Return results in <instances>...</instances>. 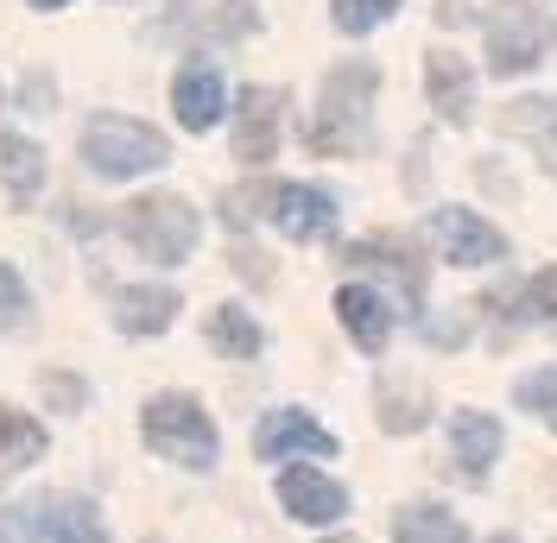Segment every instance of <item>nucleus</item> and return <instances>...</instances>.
<instances>
[{"instance_id":"nucleus-22","label":"nucleus","mask_w":557,"mask_h":543,"mask_svg":"<svg viewBox=\"0 0 557 543\" xmlns=\"http://www.w3.org/2000/svg\"><path fill=\"white\" fill-rule=\"evenodd\" d=\"M393 543H469V531H462L456 512L418 500V506H406L399 518H393Z\"/></svg>"},{"instance_id":"nucleus-24","label":"nucleus","mask_w":557,"mask_h":543,"mask_svg":"<svg viewBox=\"0 0 557 543\" xmlns=\"http://www.w3.org/2000/svg\"><path fill=\"white\" fill-rule=\"evenodd\" d=\"M45 455V430H38L26 411L0 405V468H26Z\"/></svg>"},{"instance_id":"nucleus-20","label":"nucleus","mask_w":557,"mask_h":543,"mask_svg":"<svg viewBox=\"0 0 557 543\" xmlns=\"http://www.w3.org/2000/svg\"><path fill=\"white\" fill-rule=\"evenodd\" d=\"M424 424H431V392L406 374L381 379V430L406 437V430H424Z\"/></svg>"},{"instance_id":"nucleus-27","label":"nucleus","mask_w":557,"mask_h":543,"mask_svg":"<svg viewBox=\"0 0 557 543\" xmlns=\"http://www.w3.org/2000/svg\"><path fill=\"white\" fill-rule=\"evenodd\" d=\"M273 190H278V184H247V190H228V197H222V222H228V228H247L253 215H273Z\"/></svg>"},{"instance_id":"nucleus-28","label":"nucleus","mask_w":557,"mask_h":543,"mask_svg":"<svg viewBox=\"0 0 557 543\" xmlns=\"http://www.w3.org/2000/svg\"><path fill=\"white\" fill-rule=\"evenodd\" d=\"M520 310L532 316V323H545V329H557V266L532 272V285L520 291Z\"/></svg>"},{"instance_id":"nucleus-1","label":"nucleus","mask_w":557,"mask_h":543,"mask_svg":"<svg viewBox=\"0 0 557 543\" xmlns=\"http://www.w3.org/2000/svg\"><path fill=\"white\" fill-rule=\"evenodd\" d=\"M374 89H381V70L374 64H336L323 76V96L311 114V152L317 159H355L368 146V114H374Z\"/></svg>"},{"instance_id":"nucleus-8","label":"nucleus","mask_w":557,"mask_h":543,"mask_svg":"<svg viewBox=\"0 0 557 543\" xmlns=\"http://www.w3.org/2000/svg\"><path fill=\"white\" fill-rule=\"evenodd\" d=\"M253 455L260 462H285V455H336V437L305 417V411H267L253 430Z\"/></svg>"},{"instance_id":"nucleus-19","label":"nucleus","mask_w":557,"mask_h":543,"mask_svg":"<svg viewBox=\"0 0 557 543\" xmlns=\"http://www.w3.org/2000/svg\"><path fill=\"white\" fill-rule=\"evenodd\" d=\"M0 184H7V197H13L20 209L45 190V152H38L33 139L0 134Z\"/></svg>"},{"instance_id":"nucleus-33","label":"nucleus","mask_w":557,"mask_h":543,"mask_svg":"<svg viewBox=\"0 0 557 543\" xmlns=\"http://www.w3.org/2000/svg\"><path fill=\"white\" fill-rule=\"evenodd\" d=\"M33 7H70V0H33Z\"/></svg>"},{"instance_id":"nucleus-12","label":"nucleus","mask_w":557,"mask_h":543,"mask_svg":"<svg viewBox=\"0 0 557 543\" xmlns=\"http://www.w3.org/2000/svg\"><path fill=\"white\" fill-rule=\"evenodd\" d=\"M172 108L177 121L190 127V134H209L215 121H222V108H228V89H222V70L215 64H184L172 83Z\"/></svg>"},{"instance_id":"nucleus-7","label":"nucleus","mask_w":557,"mask_h":543,"mask_svg":"<svg viewBox=\"0 0 557 543\" xmlns=\"http://www.w3.org/2000/svg\"><path fill=\"white\" fill-rule=\"evenodd\" d=\"M424 235H431V247H437L450 266H494V260L507 253V235L487 228L482 215H469V209H437V215L424 222Z\"/></svg>"},{"instance_id":"nucleus-34","label":"nucleus","mask_w":557,"mask_h":543,"mask_svg":"<svg viewBox=\"0 0 557 543\" xmlns=\"http://www.w3.org/2000/svg\"><path fill=\"white\" fill-rule=\"evenodd\" d=\"M494 543H520V538H507V531H500V538H494Z\"/></svg>"},{"instance_id":"nucleus-32","label":"nucleus","mask_w":557,"mask_h":543,"mask_svg":"<svg viewBox=\"0 0 557 543\" xmlns=\"http://www.w3.org/2000/svg\"><path fill=\"white\" fill-rule=\"evenodd\" d=\"M462 20H469L462 0H437V26H462Z\"/></svg>"},{"instance_id":"nucleus-23","label":"nucleus","mask_w":557,"mask_h":543,"mask_svg":"<svg viewBox=\"0 0 557 543\" xmlns=\"http://www.w3.org/2000/svg\"><path fill=\"white\" fill-rule=\"evenodd\" d=\"M209 341H215L228 361H253V354H260V323H253L242 304H222V310H209Z\"/></svg>"},{"instance_id":"nucleus-30","label":"nucleus","mask_w":557,"mask_h":543,"mask_svg":"<svg viewBox=\"0 0 557 543\" xmlns=\"http://www.w3.org/2000/svg\"><path fill=\"white\" fill-rule=\"evenodd\" d=\"M38 386H45V399H51L58 411H76V405H83V379H70V374H45Z\"/></svg>"},{"instance_id":"nucleus-35","label":"nucleus","mask_w":557,"mask_h":543,"mask_svg":"<svg viewBox=\"0 0 557 543\" xmlns=\"http://www.w3.org/2000/svg\"><path fill=\"white\" fill-rule=\"evenodd\" d=\"M330 543H355V538H330Z\"/></svg>"},{"instance_id":"nucleus-11","label":"nucleus","mask_w":557,"mask_h":543,"mask_svg":"<svg viewBox=\"0 0 557 543\" xmlns=\"http://www.w3.org/2000/svg\"><path fill=\"white\" fill-rule=\"evenodd\" d=\"M278 506L292 512L298 525H336L348 512V493L330 475H317V468H285L278 475Z\"/></svg>"},{"instance_id":"nucleus-4","label":"nucleus","mask_w":557,"mask_h":543,"mask_svg":"<svg viewBox=\"0 0 557 543\" xmlns=\"http://www.w3.org/2000/svg\"><path fill=\"white\" fill-rule=\"evenodd\" d=\"M121 235L139 247V260H152V266H184L190 260V247L203 235V222H197V209L184 203V197H139V203L121 209Z\"/></svg>"},{"instance_id":"nucleus-13","label":"nucleus","mask_w":557,"mask_h":543,"mask_svg":"<svg viewBox=\"0 0 557 543\" xmlns=\"http://www.w3.org/2000/svg\"><path fill=\"white\" fill-rule=\"evenodd\" d=\"M424 96L437 108V121L462 127V121L475 114V76H469V64H462L456 51H431V58H424Z\"/></svg>"},{"instance_id":"nucleus-18","label":"nucleus","mask_w":557,"mask_h":543,"mask_svg":"<svg viewBox=\"0 0 557 543\" xmlns=\"http://www.w3.org/2000/svg\"><path fill=\"white\" fill-rule=\"evenodd\" d=\"M500 127L507 134L532 139V152L545 159V171L557 177V96H532V102H513L500 114Z\"/></svg>"},{"instance_id":"nucleus-5","label":"nucleus","mask_w":557,"mask_h":543,"mask_svg":"<svg viewBox=\"0 0 557 543\" xmlns=\"http://www.w3.org/2000/svg\"><path fill=\"white\" fill-rule=\"evenodd\" d=\"M139 430H146V449L165 455V462H177V468H209V462H215V424H209V411L197 405V399H184V392L152 399L146 417H139Z\"/></svg>"},{"instance_id":"nucleus-29","label":"nucleus","mask_w":557,"mask_h":543,"mask_svg":"<svg viewBox=\"0 0 557 543\" xmlns=\"http://www.w3.org/2000/svg\"><path fill=\"white\" fill-rule=\"evenodd\" d=\"M20 316H26V285H20V272L0 260V329H13Z\"/></svg>"},{"instance_id":"nucleus-16","label":"nucleus","mask_w":557,"mask_h":543,"mask_svg":"<svg viewBox=\"0 0 557 543\" xmlns=\"http://www.w3.org/2000/svg\"><path fill=\"white\" fill-rule=\"evenodd\" d=\"M177 291L165 285H139V291H114V329L121 336H165L177 323Z\"/></svg>"},{"instance_id":"nucleus-14","label":"nucleus","mask_w":557,"mask_h":543,"mask_svg":"<svg viewBox=\"0 0 557 543\" xmlns=\"http://www.w3.org/2000/svg\"><path fill=\"white\" fill-rule=\"evenodd\" d=\"M336 316H343V329L355 336L361 354H381L386 336H393V310H386V298L368 291V285H343V291H336Z\"/></svg>"},{"instance_id":"nucleus-25","label":"nucleus","mask_w":557,"mask_h":543,"mask_svg":"<svg viewBox=\"0 0 557 543\" xmlns=\"http://www.w3.org/2000/svg\"><path fill=\"white\" fill-rule=\"evenodd\" d=\"M513 405L532 411L545 430H557V367H532V374L513 386Z\"/></svg>"},{"instance_id":"nucleus-3","label":"nucleus","mask_w":557,"mask_h":543,"mask_svg":"<svg viewBox=\"0 0 557 543\" xmlns=\"http://www.w3.org/2000/svg\"><path fill=\"white\" fill-rule=\"evenodd\" d=\"M83 165L96 171V177H139V171H159L172 165V146L159 127H146V121H127V114H96L89 127H83Z\"/></svg>"},{"instance_id":"nucleus-17","label":"nucleus","mask_w":557,"mask_h":543,"mask_svg":"<svg viewBox=\"0 0 557 543\" xmlns=\"http://www.w3.org/2000/svg\"><path fill=\"white\" fill-rule=\"evenodd\" d=\"M343 260H348V266H361V272H381V278H393L406 304H418V298H424V266H418L399 240H361V247H348Z\"/></svg>"},{"instance_id":"nucleus-26","label":"nucleus","mask_w":557,"mask_h":543,"mask_svg":"<svg viewBox=\"0 0 557 543\" xmlns=\"http://www.w3.org/2000/svg\"><path fill=\"white\" fill-rule=\"evenodd\" d=\"M393 7H399V0H336L330 20H336V33L361 38V33H374L381 20H393Z\"/></svg>"},{"instance_id":"nucleus-21","label":"nucleus","mask_w":557,"mask_h":543,"mask_svg":"<svg viewBox=\"0 0 557 543\" xmlns=\"http://www.w3.org/2000/svg\"><path fill=\"white\" fill-rule=\"evenodd\" d=\"M260 26V13L247 7V0H228V7H209V13H177V20H165L159 26V38L165 33H197V38H247Z\"/></svg>"},{"instance_id":"nucleus-10","label":"nucleus","mask_w":557,"mask_h":543,"mask_svg":"<svg viewBox=\"0 0 557 543\" xmlns=\"http://www.w3.org/2000/svg\"><path fill=\"white\" fill-rule=\"evenodd\" d=\"M273 222L292 240H330L336 235V197L317 184H278L273 190Z\"/></svg>"},{"instance_id":"nucleus-31","label":"nucleus","mask_w":557,"mask_h":543,"mask_svg":"<svg viewBox=\"0 0 557 543\" xmlns=\"http://www.w3.org/2000/svg\"><path fill=\"white\" fill-rule=\"evenodd\" d=\"M235 272H247V278H267V253H247V247H235Z\"/></svg>"},{"instance_id":"nucleus-15","label":"nucleus","mask_w":557,"mask_h":543,"mask_svg":"<svg viewBox=\"0 0 557 543\" xmlns=\"http://www.w3.org/2000/svg\"><path fill=\"white\" fill-rule=\"evenodd\" d=\"M450 455L462 480H487V468L500 462V424L487 411H462L450 424Z\"/></svg>"},{"instance_id":"nucleus-6","label":"nucleus","mask_w":557,"mask_h":543,"mask_svg":"<svg viewBox=\"0 0 557 543\" xmlns=\"http://www.w3.org/2000/svg\"><path fill=\"white\" fill-rule=\"evenodd\" d=\"M13 525L33 543H108L102 518L89 500H70V493H45V500H26L13 512Z\"/></svg>"},{"instance_id":"nucleus-2","label":"nucleus","mask_w":557,"mask_h":543,"mask_svg":"<svg viewBox=\"0 0 557 543\" xmlns=\"http://www.w3.org/2000/svg\"><path fill=\"white\" fill-rule=\"evenodd\" d=\"M487 33V70L494 76H525V70L545 64V51L557 45V20L532 0H494L482 13Z\"/></svg>"},{"instance_id":"nucleus-9","label":"nucleus","mask_w":557,"mask_h":543,"mask_svg":"<svg viewBox=\"0 0 557 543\" xmlns=\"http://www.w3.org/2000/svg\"><path fill=\"white\" fill-rule=\"evenodd\" d=\"M278 114H285V89H242V108H235V159L242 165H267L278 152Z\"/></svg>"}]
</instances>
